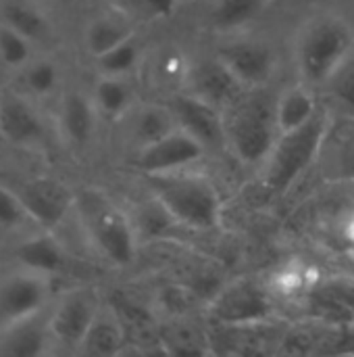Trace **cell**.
Listing matches in <instances>:
<instances>
[{
	"instance_id": "obj_31",
	"label": "cell",
	"mask_w": 354,
	"mask_h": 357,
	"mask_svg": "<svg viewBox=\"0 0 354 357\" xmlns=\"http://www.w3.org/2000/svg\"><path fill=\"white\" fill-rule=\"evenodd\" d=\"M177 4H179V0H140V6L150 17H156V19L173 17L177 10Z\"/></svg>"
},
{
	"instance_id": "obj_5",
	"label": "cell",
	"mask_w": 354,
	"mask_h": 357,
	"mask_svg": "<svg viewBox=\"0 0 354 357\" xmlns=\"http://www.w3.org/2000/svg\"><path fill=\"white\" fill-rule=\"evenodd\" d=\"M86 226L92 241L117 266H127L136 257V234L129 220L100 197H90L83 205Z\"/></svg>"
},
{
	"instance_id": "obj_29",
	"label": "cell",
	"mask_w": 354,
	"mask_h": 357,
	"mask_svg": "<svg viewBox=\"0 0 354 357\" xmlns=\"http://www.w3.org/2000/svg\"><path fill=\"white\" fill-rule=\"evenodd\" d=\"M307 287H309V274H307V268L300 264H290L284 270H280L275 276V289L282 295L292 297V295L303 293Z\"/></svg>"
},
{
	"instance_id": "obj_16",
	"label": "cell",
	"mask_w": 354,
	"mask_h": 357,
	"mask_svg": "<svg viewBox=\"0 0 354 357\" xmlns=\"http://www.w3.org/2000/svg\"><path fill=\"white\" fill-rule=\"evenodd\" d=\"M17 257L27 270L35 274H44V276L56 274L65 266L63 249L48 236H35V238L25 241L17 249Z\"/></svg>"
},
{
	"instance_id": "obj_6",
	"label": "cell",
	"mask_w": 354,
	"mask_h": 357,
	"mask_svg": "<svg viewBox=\"0 0 354 357\" xmlns=\"http://www.w3.org/2000/svg\"><path fill=\"white\" fill-rule=\"evenodd\" d=\"M204 144H200L194 136H190L182 128H173L169 134L142 146L138 155V167L146 176L182 172L196 163L204 155Z\"/></svg>"
},
{
	"instance_id": "obj_19",
	"label": "cell",
	"mask_w": 354,
	"mask_h": 357,
	"mask_svg": "<svg viewBox=\"0 0 354 357\" xmlns=\"http://www.w3.org/2000/svg\"><path fill=\"white\" fill-rule=\"evenodd\" d=\"M2 19L4 25H8L10 29L19 31L21 36L29 38V40H38L46 33V19L42 17V13L38 8H33L27 2L21 0H10L4 4L2 8Z\"/></svg>"
},
{
	"instance_id": "obj_15",
	"label": "cell",
	"mask_w": 354,
	"mask_h": 357,
	"mask_svg": "<svg viewBox=\"0 0 354 357\" xmlns=\"http://www.w3.org/2000/svg\"><path fill=\"white\" fill-rule=\"evenodd\" d=\"M319 111L321 109H319L315 96L311 94V90H307L305 86L290 88L275 102V123H277V130L280 132L296 130V128L305 126L307 121H311Z\"/></svg>"
},
{
	"instance_id": "obj_10",
	"label": "cell",
	"mask_w": 354,
	"mask_h": 357,
	"mask_svg": "<svg viewBox=\"0 0 354 357\" xmlns=\"http://www.w3.org/2000/svg\"><path fill=\"white\" fill-rule=\"evenodd\" d=\"M190 82L192 94L217 109L232 107L244 94V86L240 84V79L219 59L204 61L194 67L190 71Z\"/></svg>"
},
{
	"instance_id": "obj_1",
	"label": "cell",
	"mask_w": 354,
	"mask_h": 357,
	"mask_svg": "<svg viewBox=\"0 0 354 357\" xmlns=\"http://www.w3.org/2000/svg\"><path fill=\"white\" fill-rule=\"evenodd\" d=\"M330 134V115L319 111L305 126L280 132L269 157L265 159V188L273 195L288 192L319 157Z\"/></svg>"
},
{
	"instance_id": "obj_32",
	"label": "cell",
	"mask_w": 354,
	"mask_h": 357,
	"mask_svg": "<svg viewBox=\"0 0 354 357\" xmlns=\"http://www.w3.org/2000/svg\"><path fill=\"white\" fill-rule=\"evenodd\" d=\"M354 140V138H353ZM338 167L342 172V176L346 178H354V142H348L338 159Z\"/></svg>"
},
{
	"instance_id": "obj_23",
	"label": "cell",
	"mask_w": 354,
	"mask_h": 357,
	"mask_svg": "<svg viewBox=\"0 0 354 357\" xmlns=\"http://www.w3.org/2000/svg\"><path fill=\"white\" fill-rule=\"evenodd\" d=\"M138 59H140V48L131 38L123 40L115 48L96 56L100 71L104 75H115V77H123L125 73H129L138 65Z\"/></svg>"
},
{
	"instance_id": "obj_26",
	"label": "cell",
	"mask_w": 354,
	"mask_h": 357,
	"mask_svg": "<svg viewBox=\"0 0 354 357\" xmlns=\"http://www.w3.org/2000/svg\"><path fill=\"white\" fill-rule=\"evenodd\" d=\"M173 123H175V119H173L171 111L169 113H165L161 109H148V111H144L140 115V119H138V130H136L138 136H140V140H142V146L148 144V142L159 140L165 134H169L173 130Z\"/></svg>"
},
{
	"instance_id": "obj_3",
	"label": "cell",
	"mask_w": 354,
	"mask_h": 357,
	"mask_svg": "<svg viewBox=\"0 0 354 357\" xmlns=\"http://www.w3.org/2000/svg\"><path fill=\"white\" fill-rule=\"evenodd\" d=\"M159 205L179 224L194 230H211L221 220V197L215 186L179 172L148 176Z\"/></svg>"
},
{
	"instance_id": "obj_2",
	"label": "cell",
	"mask_w": 354,
	"mask_h": 357,
	"mask_svg": "<svg viewBox=\"0 0 354 357\" xmlns=\"http://www.w3.org/2000/svg\"><path fill=\"white\" fill-rule=\"evenodd\" d=\"M354 29L332 15L309 21L296 42V63L307 84H328L353 54Z\"/></svg>"
},
{
	"instance_id": "obj_14",
	"label": "cell",
	"mask_w": 354,
	"mask_h": 357,
	"mask_svg": "<svg viewBox=\"0 0 354 357\" xmlns=\"http://www.w3.org/2000/svg\"><path fill=\"white\" fill-rule=\"evenodd\" d=\"M0 132L13 142H33L44 128L38 113L21 96L0 90Z\"/></svg>"
},
{
	"instance_id": "obj_33",
	"label": "cell",
	"mask_w": 354,
	"mask_h": 357,
	"mask_svg": "<svg viewBox=\"0 0 354 357\" xmlns=\"http://www.w3.org/2000/svg\"><path fill=\"white\" fill-rule=\"evenodd\" d=\"M344 238H346L348 245L354 247V213H351L346 218V222H344Z\"/></svg>"
},
{
	"instance_id": "obj_24",
	"label": "cell",
	"mask_w": 354,
	"mask_h": 357,
	"mask_svg": "<svg viewBox=\"0 0 354 357\" xmlns=\"http://www.w3.org/2000/svg\"><path fill=\"white\" fill-rule=\"evenodd\" d=\"M46 347V335L42 328L33 326L29 320L19 322L15 333L10 335L8 343H6V351L10 356L17 357H35L44 354Z\"/></svg>"
},
{
	"instance_id": "obj_8",
	"label": "cell",
	"mask_w": 354,
	"mask_h": 357,
	"mask_svg": "<svg viewBox=\"0 0 354 357\" xmlns=\"http://www.w3.org/2000/svg\"><path fill=\"white\" fill-rule=\"evenodd\" d=\"M217 59L240 79L244 88H259L275 71L273 50L259 40H236L221 46Z\"/></svg>"
},
{
	"instance_id": "obj_27",
	"label": "cell",
	"mask_w": 354,
	"mask_h": 357,
	"mask_svg": "<svg viewBox=\"0 0 354 357\" xmlns=\"http://www.w3.org/2000/svg\"><path fill=\"white\" fill-rule=\"evenodd\" d=\"M25 84L35 94H50L58 84V69L50 61L31 63L25 69Z\"/></svg>"
},
{
	"instance_id": "obj_9",
	"label": "cell",
	"mask_w": 354,
	"mask_h": 357,
	"mask_svg": "<svg viewBox=\"0 0 354 357\" xmlns=\"http://www.w3.org/2000/svg\"><path fill=\"white\" fill-rule=\"evenodd\" d=\"M177 128L194 136L204 149L225 142V123L217 107L198 98L196 94H179L169 107Z\"/></svg>"
},
{
	"instance_id": "obj_34",
	"label": "cell",
	"mask_w": 354,
	"mask_h": 357,
	"mask_svg": "<svg viewBox=\"0 0 354 357\" xmlns=\"http://www.w3.org/2000/svg\"><path fill=\"white\" fill-rule=\"evenodd\" d=\"M115 4H119V6H140V0H113Z\"/></svg>"
},
{
	"instance_id": "obj_20",
	"label": "cell",
	"mask_w": 354,
	"mask_h": 357,
	"mask_svg": "<svg viewBox=\"0 0 354 357\" xmlns=\"http://www.w3.org/2000/svg\"><path fill=\"white\" fill-rule=\"evenodd\" d=\"M125 339L121 320H94L92 328L83 339V347L92 356H113L121 349Z\"/></svg>"
},
{
	"instance_id": "obj_4",
	"label": "cell",
	"mask_w": 354,
	"mask_h": 357,
	"mask_svg": "<svg viewBox=\"0 0 354 357\" xmlns=\"http://www.w3.org/2000/svg\"><path fill=\"white\" fill-rule=\"evenodd\" d=\"M225 140L244 163H261L269 157L277 140L275 105L269 109L263 100L240 96L223 113Z\"/></svg>"
},
{
	"instance_id": "obj_28",
	"label": "cell",
	"mask_w": 354,
	"mask_h": 357,
	"mask_svg": "<svg viewBox=\"0 0 354 357\" xmlns=\"http://www.w3.org/2000/svg\"><path fill=\"white\" fill-rule=\"evenodd\" d=\"M334 98L346 107V109H353L354 111V56L351 54L346 59V63L334 73V77L328 82Z\"/></svg>"
},
{
	"instance_id": "obj_17",
	"label": "cell",
	"mask_w": 354,
	"mask_h": 357,
	"mask_svg": "<svg viewBox=\"0 0 354 357\" xmlns=\"http://www.w3.org/2000/svg\"><path fill=\"white\" fill-rule=\"evenodd\" d=\"M61 123L75 144H86L94 132L92 102L81 94H67L61 109Z\"/></svg>"
},
{
	"instance_id": "obj_12",
	"label": "cell",
	"mask_w": 354,
	"mask_h": 357,
	"mask_svg": "<svg viewBox=\"0 0 354 357\" xmlns=\"http://www.w3.org/2000/svg\"><path fill=\"white\" fill-rule=\"evenodd\" d=\"M19 197L27 215L42 226L58 224L71 207L69 190L54 180H33L23 186Z\"/></svg>"
},
{
	"instance_id": "obj_21",
	"label": "cell",
	"mask_w": 354,
	"mask_h": 357,
	"mask_svg": "<svg viewBox=\"0 0 354 357\" xmlns=\"http://www.w3.org/2000/svg\"><path fill=\"white\" fill-rule=\"evenodd\" d=\"M131 105L129 86L115 75H104L96 84V107L106 117H121Z\"/></svg>"
},
{
	"instance_id": "obj_11",
	"label": "cell",
	"mask_w": 354,
	"mask_h": 357,
	"mask_svg": "<svg viewBox=\"0 0 354 357\" xmlns=\"http://www.w3.org/2000/svg\"><path fill=\"white\" fill-rule=\"evenodd\" d=\"M48 289L40 274L17 276L0 289V318L10 324L31 320L46 303Z\"/></svg>"
},
{
	"instance_id": "obj_30",
	"label": "cell",
	"mask_w": 354,
	"mask_h": 357,
	"mask_svg": "<svg viewBox=\"0 0 354 357\" xmlns=\"http://www.w3.org/2000/svg\"><path fill=\"white\" fill-rule=\"evenodd\" d=\"M27 215L21 197L8 192L6 188H0V228H15L23 222Z\"/></svg>"
},
{
	"instance_id": "obj_25",
	"label": "cell",
	"mask_w": 354,
	"mask_h": 357,
	"mask_svg": "<svg viewBox=\"0 0 354 357\" xmlns=\"http://www.w3.org/2000/svg\"><path fill=\"white\" fill-rule=\"evenodd\" d=\"M29 38L21 36L19 31L10 29L8 25L0 27V59L10 67H21L27 63L31 54Z\"/></svg>"
},
{
	"instance_id": "obj_22",
	"label": "cell",
	"mask_w": 354,
	"mask_h": 357,
	"mask_svg": "<svg viewBox=\"0 0 354 357\" xmlns=\"http://www.w3.org/2000/svg\"><path fill=\"white\" fill-rule=\"evenodd\" d=\"M127 38H131L129 31L125 29V25H121L115 19H96L86 31V44L94 56L104 54L106 50L115 48Z\"/></svg>"
},
{
	"instance_id": "obj_18",
	"label": "cell",
	"mask_w": 354,
	"mask_h": 357,
	"mask_svg": "<svg viewBox=\"0 0 354 357\" xmlns=\"http://www.w3.org/2000/svg\"><path fill=\"white\" fill-rule=\"evenodd\" d=\"M263 8V0H215L211 21L221 31H234L252 23Z\"/></svg>"
},
{
	"instance_id": "obj_13",
	"label": "cell",
	"mask_w": 354,
	"mask_h": 357,
	"mask_svg": "<svg viewBox=\"0 0 354 357\" xmlns=\"http://www.w3.org/2000/svg\"><path fill=\"white\" fill-rule=\"evenodd\" d=\"M96 320V307L86 295H71L56 310L50 328L52 335L67 345H81Z\"/></svg>"
},
{
	"instance_id": "obj_7",
	"label": "cell",
	"mask_w": 354,
	"mask_h": 357,
	"mask_svg": "<svg viewBox=\"0 0 354 357\" xmlns=\"http://www.w3.org/2000/svg\"><path fill=\"white\" fill-rule=\"evenodd\" d=\"M269 295L252 282H238L213 301L211 314L223 326H257L271 318Z\"/></svg>"
}]
</instances>
